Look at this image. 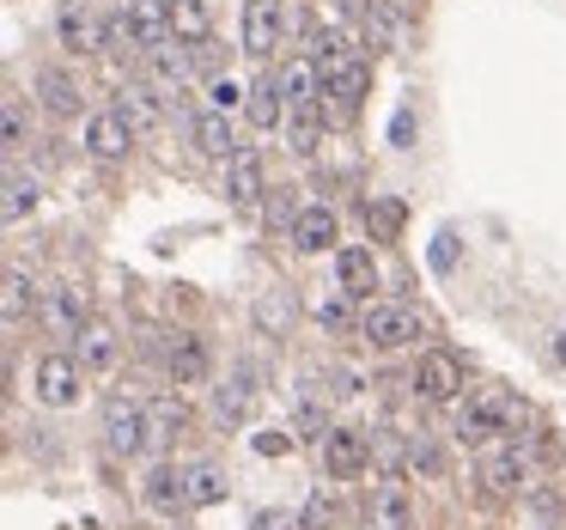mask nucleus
Returning <instances> with one entry per match:
<instances>
[{"instance_id":"e433bc0d","label":"nucleus","mask_w":566,"mask_h":530,"mask_svg":"<svg viewBox=\"0 0 566 530\" xmlns=\"http://www.w3.org/2000/svg\"><path fill=\"white\" fill-rule=\"evenodd\" d=\"M208 92H213V111H226V116H232L238 104H250V92L238 86L232 74H213V86H208Z\"/></svg>"},{"instance_id":"b1692460","label":"nucleus","mask_w":566,"mask_h":530,"mask_svg":"<svg viewBox=\"0 0 566 530\" xmlns=\"http://www.w3.org/2000/svg\"><path fill=\"white\" fill-rule=\"evenodd\" d=\"M293 245L311 250V257H317V250H329V245H335V214H329V208L293 214Z\"/></svg>"},{"instance_id":"f03ea898","label":"nucleus","mask_w":566,"mask_h":530,"mask_svg":"<svg viewBox=\"0 0 566 530\" xmlns=\"http://www.w3.org/2000/svg\"><path fill=\"white\" fill-rule=\"evenodd\" d=\"M359 335H366L371 347H402L420 335V318L402 299H378V305H366V318H359Z\"/></svg>"},{"instance_id":"f257e3e1","label":"nucleus","mask_w":566,"mask_h":530,"mask_svg":"<svg viewBox=\"0 0 566 530\" xmlns=\"http://www.w3.org/2000/svg\"><path fill=\"white\" fill-rule=\"evenodd\" d=\"M116 38L135 43V50H159V43H171V0H123Z\"/></svg>"},{"instance_id":"0eeeda50","label":"nucleus","mask_w":566,"mask_h":530,"mask_svg":"<svg viewBox=\"0 0 566 530\" xmlns=\"http://www.w3.org/2000/svg\"><path fill=\"white\" fill-rule=\"evenodd\" d=\"M371 464V439L359 427H323V469L329 476H359V469Z\"/></svg>"},{"instance_id":"412c9836","label":"nucleus","mask_w":566,"mask_h":530,"mask_svg":"<svg viewBox=\"0 0 566 530\" xmlns=\"http://www.w3.org/2000/svg\"><path fill=\"white\" fill-rule=\"evenodd\" d=\"M147 506H153V512H165V518L184 512V506H189V476H177L171 464L153 469V476H147Z\"/></svg>"},{"instance_id":"72a5a7b5","label":"nucleus","mask_w":566,"mask_h":530,"mask_svg":"<svg viewBox=\"0 0 566 530\" xmlns=\"http://www.w3.org/2000/svg\"><path fill=\"white\" fill-rule=\"evenodd\" d=\"M335 518H342V506H335V493H311V500H305V512H298V524H305V530H335Z\"/></svg>"},{"instance_id":"a19ab883","label":"nucleus","mask_w":566,"mask_h":530,"mask_svg":"<svg viewBox=\"0 0 566 530\" xmlns=\"http://www.w3.org/2000/svg\"><path fill=\"white\" fill-rule=\"evenodd\" d=\"M408 469H420V476H439V451H432L427 439L408 445Z\"/></svg>"},{"instance_id":"2eb2a0df","label":"nucleus","mask_w":566,"mask_h":530,"mask_svg":"<svg viewBox=\"0 0 566 530\" xmlns=\"http://www.w3.org/2000/svg\"><path fill=\"white\" fill-rule=\"evenodd\" d=\"M116 116L140 135V128H159L165 123V104H159V92H153V86H140V80H135V86L116 92Z\"/></svg>"},{"instance_id":"39448f33","label":"nucleus","mask_w":566,"mask_h":530,"mask_svg":"<svg viewBox=\"0 0 566 530\" xmlns=\"http://www.w3.org/2000/svg\"><path fill=\"white\" fill-rule=\"evenodd\" d=\"M80 360L74 354H43L38 360V372H31V391H38V403H50V408H67L80 396Z\"/></svg>"},{"instance_id":"6ab92c4d","label":"nucleus","mask_w":566,"mask_h":530,"mask_svg":"<svg viewBox=\"0 0 566 530\" xmlns=\"http://www.w3.org/2000/svg\"><path fill=\"white\" fill-rule=\"evenodd\" d=\"M408 518H415L408 512V493L390 488V481L366 500V530H408Z\"/></svg>"},{"instance_id":"5701e85b","label":"nucleus","mask_w":566,"mask_h":530,"mask_svg":"<svg viewBox=\"0 0 566 530\" xmlns=\"http://www.w3.org/2000/svg\"><path fill=\"white\" fill-rule=\"evenodd\" d=\"M38 92H43V111L80 116V80H74V74H62V67H43V74H38Z\"/></svg>"},{"instance_id":"473e14b6","label":"nucleus","mask_w":566,"mask_h":530,"mask_svg":"<svg viewBox=\"0 0 566 530\" xmlns=\"http://www.w3.org/2000/svg\"><path fill=\"white\" fill-rule=\"evenodd\" d=\"M396 38H402V19H396L390 7H371L366 13V43L371 50H396Z\"/></svg>"},{"instance_id":"9d476101","label":"nucleus","mask_w":566,"mask_h":530,"mask_svg":"<svg viewBox=\"0 0 566 530\" xmlns=\"http://www.w3.org/2000/svg\"><path fill=\"white\" fill-rule=\"evenodd\" d=\"M256 396H262L256 372H232V378L220 384V396H213V420H220V427H244V420L256 415Z\"/></svg>"},{"instance_id":"1a4fd4ad","label":"nucleus","mask_w":566,"mask_h":530,"mask_svg":"<svg viewBox=\"0 0 566 530\" xmlns=\"http://www.w3.org/2000/svg\"><path fill=\"white\" fill-rule=\"evenodd\" d=\"M286 38V7L281 0H244V50L274 55V43Z\"/></svg>"},{"instance_id":"c9c22d12","label":"nucleus","mask_w":566,"mask_h":530,"mask_svg":"<svg viewBox=\"0 0 566 530\" xmlns=\"http://www.w3.org/2000/svg\"><path fill=\"white\" fill-rule=\"evenodd\" d=\"M25 305H31V281H25V269H7V323L25 318Z\"/></svg>"},{"instance_id":"ddd939ff","label":"nucleus","mask_w":566,"mask_h":530,"mask_svg":"<svg viewBox=\"0 0 566 530\" xmlns=\"http://www.w3.org/2000/svg\"><path fill=\"white\" fill-rule=\"evenodd\" d=\"M274 80H281V92H286V111H311V104L323 98V74H317L311 55H293Z\"/></svg>"},{"instance_id":"49530a36","label":"nucleus","mask_w":566,"mask_h":530,"mask_svg":"<svg viewBox=\"0 0 566 530\" xmlns=\"http://www.w3.org/2000/svg\"><path fill=\"white\" fill-rule=\"evenodd\" d=\"M317 318L329 323V330H342V323H347V305H342V299H329V305H317Z\"/></svg>"},{"instance_id":"37998d69","label":"nucleus","mask_w":566,"mask_h":530,"mask_svg":"<svg viewBox=\"0 0 566 530\" xmlns=\"http://www.w3.org/2000/svg\"><path fill=\"white\" fill-rule=\"evenodd\" d=\"M432 269H457V238H432Z\"/></svg>"},{"instance_id":"c85d7f7f","label":"nucleus","mask_w":566,"mask_h":530,"mask_svg":"<svg viewBox=\"0 0 566 530\" xmlns=\"http://www.w3.org/2000/svg\"><path fill=\"white\" fill-rule=\"evenodd\" d=\"M147 420H153V445L177 439V433L189 427V408H184V396H159V403L147 408Z\"/></svg>"},{"instance_id":"7ed1b4c3","label":"nucleus","mask_w":566,"mask_h":530,"mask_svg":"<svg viewBox=\"0 0 566 530\" xmlns=\"http://www.w3.org/2000/svg\"><path fill=\"white\" fill-rule=\"evenodd\" d=\"M104 445H111V457H135L140 445H153L147 408L128 403V396H111V408H104Z\"/></svg>"},{"instance_id":"09e8293b","label":"nucleus","mask_w":566,"mask_h":530,"mask_svg":"<svg viewBox=\"0 0 566 530\" xmlns=\"http://www.w3.org/2000/svg\"><path fill=\"white\" fill-rule=\"evenodd\" d=\"M342 7H354V13H371V7H378V0H342Z\"/></svg>"},{"instance_id":"de8ad7c7","label":"nucleus","mask_w":566,"mask_h":530,"mask_svg":"<svg viewBox=\"0 0 566 530\" xmlns=\"http://www.w3.org/2000/svg\"><path fill=\"white\" fill-rule=\"evenodd\" d=\"M408 135H415V116H396V123H390V141H396V147H408Z\"/></svg>"},{"instance_id":"4468645a","label":"nucleus","mask_w":566,"mask_h":530,"mask_svg":"<svg viewBox=\"0 0 566 530\" xmlns=\"http://www.w3.org/2000/svg\"><path fill=\"white\" fill-rule=\"evenodd\" d=\"M262 189H269V184H262V159H256L250 147H238L232 159H226V196H232L238 208H250Z\"/></svg>"},{"instance_id":"cd10ccee","label":"nucleus","mask_w":566,"mask_h":530,"mask_svg":"<svg viewBox=\"0 0 566 530\" xmlns=\"http://www.w3.org/2000/svg\"><path fill=\"white\" fill-rule=\"evenodd\" d=\"M286 116V92H281V80H256V86H250V123L256 128H274Z\"/></svg>"},{"instance_id":"a878e982","label":"nucleus","mask_w":566,"mask_h":530,"mask_svg":"<svg viewBox=\"0 0 566 530\" xmlns=\"http://www.w3.org/2000/svg\"><path fill=\"white\" fill-rule=\"evenodd\" d=\"M80 366L86 372H104V366H116V330L111 323H86V330H80Z\"/></svg>"},{"instance_id":"aec40b11","label":"nucleus","mask_w":566,"mask_h":530,"mask_svg":"<svg viewBox=\"0 0 566 530\" xmlns=\"http://www.w3.org/2000/svg\"><path fill=\"white\" fill-rule=\"evenodd\" d=\"M366 86H371V74H366V62H354V55H347L342 67H329V74H323V92H329L342 111H354V104L366 98Z\"/></svg>"},{"instance_id":"7c9ffc66","label":"nucleus","mask_w":566,"mask_h":530,"mask_svg":"<svg viewBox=\"0 0 566 530\" xmlns=\"http://www.w3.org/2000/svg\"><path fill=\"white\" fill-rule=\"evenodd\" d=\"M311 62L329 74V67H342L347 62V31H335V25H317L311 31Z\"/></svg>"},{"instance_id":"20e7f679","label":"nucleus","mask_w":566,"mask_h":530,"mask_svg":"<svg viewBox=\"0 0 566 530\" xmlns=\"http://www.w3.org/2000/svg\"><path fill=\"white\" fill-rule=\"evenodd\" d=\"M415 396H427V403H451L457 391H463V360L451 354V347H427V354L415 360Z\"/></svg>"},{"instance_id":"ea45409f","label":"nucleus","mask_w":566,"mask_h":530,"mask_svg":"<svg viewBox=\"0 0 566 530\" xmlns=\"http://www.w3.org/2000/svg\"><path fill=\"white\" fill-rule=\"evenodd\" d=\"M0 128H7V153L25 147V111H19V98H7V123Z\"/></svg>"},{"instance_id":"f704fd0d","label":"nucleus","mask_w":566,"mask_h":530,"mask_svg":"<svg viewBox=\"0 0 566 530\" xmlns=\"http://www.w3.org/2000/svg\"><path fill=\"white\" fill-rule=\"evenodd\" d=\"M366 220H371V232H378V238H396V232H402V201H371Z\"/></svg>"},{"instance_id":"6e6552de","label":"nucleus","mask_w":566,"mask_h":530,"mask_svg":"<svg viewBox=\"0 0 566 530\" xmlns=\"http://www.w3.org/2000/svg\"><path fill=\"white\" fill-rule=\"evenodd\" d=\"M505 427H512V403H505L500 391H481L475 403L463 408V420H457V439L481 445V439H493V433H505Z\"/></svg>"},{"instance_id":"9b49d317","label":"nucleus","mask_w":566,"mask_h":530,"mask_svg":"<svg viewBox=\"0 0 566 530\" xmlns=\"http://www.w3.org/2000/svg\"><path fill=\"white\" fill-rule=\"evenodd\" d=\"M128 147H135V128L123 123L116 111H98V116H86V153L92 159H128Z\"/></svg>"},{"instance_id":"dca6fc26","label":"nucleus","mask_w":566,"mask_h":530,"mask_svg":"<svg viewBox=\"0 0 566 530\" xmlns=\"http://www.w3.org/2000/svg\"><path fill=\"white\" fill-rule=\"evenodd\" d=\"M43 311H50V323H55V330H62V335H80V330H86V287H74V281H62V287H50V305H43Z\"/></svg>"},{"instance_id":"58836bf2","label":"nucleus","mask_w":566,"mask_h":530,"mask_svg":"<svg viewBox=\"0 0 566 530\" xmlns=\"http://www.w3.org/2000/svg\"><path fill=\"white\" fill-rule=\"evenodd\" d=\"M293 147L298 153L317 147V116H311V111H293Z\"/></svg>"},{"instance_id":"4c0bfd02","label":"nucleus","mask_w":566,"mask_h":530,"mask_svg":"<svg viewBox=\"0 0 566 530\" xmlns=\"http://www.w3.org/2000/svg\"><path fill=\"white\" fill-rule=\"evenodd\" d=\"M250 445H256V457H286V451H293V433L274 427V433H256Z\"/></svg>"},{"instance_id":"f3484780","label":"nucleus","mask_w":566,"mask_h":530,"mask_svg":"<svg viewBox=\"0 0 566 530\" xmlns=\"http://www.w3.org/2000/svg\"><path fill=\"white\" fill-rule=\"evenodd\" d=\"M189 141H196V153H208V159H232V153H238L226 111H201L196 123H189Z\"/></svg>"},{"instance_id":"79ce46f5","label":"nucleus","mask_w":566,"mask_h":530,"mask_svg":"<svg viewBox=\"0 0 566 530\" xmlns=\"http://www.w3.org/2000/svg\"><path fill=\"white\" fill-rule=\"evenodd\" d=\"M250 530H305V524H298L293 512H281V506H274V512H256V518H250Z\"/></svg>"},{"instance_id":"bb28decb","label":"nucleus","mask_w":566,"mask_h":530,"mask_svg":"<svg viewBox=\"0 0 566 530\" xmlns=\"http://www.w3.org/2000/svg\"><path fill=\"white\" fill-rule=\"evenodd\" d=\"M208 378V347H201V335H177L171 347V384H201Z\"/></svg>"},{"instance_id":"f8f14e48","label":"nucleus","mask_w":566,"mask_h":530,"mask_svg":"<svg viewBox=\"0 0 566 530\" xmlns=\"http://www.w3.org/2000/svg\"><path fill=\"white\" fill-rule=\"evenodd\" d=\"M481 488L493 493V500H505V493H517L524 488V451H517V445H493L488 457H481Z\"/></svg>"},{"instance_id":"c756f323","label":"nucleus","mask_w":566,"mask_h":530,"mask_svg":"<svg viewBox=\"0 0 566 530\" xmlns=\"http://www.w3.org/2000/svg\"><path fill=\"white\" fill-rule=\"evenodd\" d=\"M335 274H342V293H371V250L347 245L335 257Z\"/></svg>"},{"instance_id":"393cba45","label":"nucleus","mask_w":566,"mask_h":530,"mask_svg":"<svg viewBox=\"0 0 566 530\" xmlns=\"http://www.w3.org/2000/svg\"><path fill=\"white\" fill-rule=\"evenodd\" d=\"M208 31H213L208 0H171V38L177 43H208Z\"/></svg>"},{"instance_id":"4be33fe9","label":"nucleus","mask_w":566,"mask_h":530,"mask_svg":"<svg viewBox=\"0 0 566 530\" xmlns=\"http://www.w3.org/2000/svg\"><path fill=\"white\" fill-rule=\"evenodd\" d=\"M38 214V177L25 172H7V196H0V220L7 226H25Z\"/></svg>"},{"instance_id":"423d86ee","label":"nucleus","mask_w":566,"mask_h":530,"mask_svg":"<svg viewBox=\"0 0 566 530\" xmlns=\"http://www.w3.org/2000/svg\"><path fill=\"white\" fill-rule=\"evenodd\" d=\"M55 43H62L67 55H98L104 50V19L92 13V7H80V0H67L62 13H55Z\"/></svg>"},{"instance_id":"a211bd4d","label":"nucleus","mask_w":566,"mask_h":530,"mask_svg":"<svg viewBox=\"0 0 566 530\" xmlns=\"http://www.w3.org/2000/svg\"><path fill=\"white\" fill-rule=\"evenodd\" d=\"M147 62H153V80L159 86H189V74H196V50L189 43H159V50H147Z\"/></svg>"},{"instance_id":"2f4dec72","label":"nucleus","mask_w":566,"mask_h":530,"mask_svg":"<svg viewBox=\"0 0 566 530\" xmlns=\"http://www.w3.org/2000/svg\"><path fill=\"white\" fill-rule=\"evenodd\" d=\"M189 476V506H220L226 500V476L213 464H196V469H184Z\"/></svg>"},{"instance_id":"c03bdc74","label":"nucleus","mask_w":566,"mask_h":530,"mask_svg":"<svg viewBox=\"0 0 566 530\" xmlns=\"http://www.w3.org/2000/svg\"><path fill=\"white\" fill-rule=\"evenodd\" d=\"M298 415H305L311 427L323 420V403H317V391H311V384H298Z\"/></svg>"},{"instance_id":"a18cd8bd","label":"nucleus","mask_w":566,"mask_h":530,"mask_svg":"<svg viewBox=\"0 0 566 530\" xmlns=\"http://www.w3.org/2000/svg\"><path fill=\"white\" fill-rule=\"evenodd\" d=\"M335 396H359V372L354 366H335Z\"/></svg>"}]
</instances>
